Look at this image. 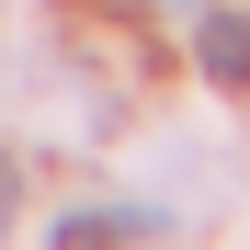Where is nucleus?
Here are the masks:
<instances>
[{
    "label": "nucleus",
    "instance_id": "4",
    "mask_svg": "<svg viewBox=\"0 0 250 250\" xmlns=\"http://www.w3.org/2000/svg\"><path fill=\"white\" fill-rule=\"evenodd\" d=\"M171 12H205V0H171Z\"/></svg>",
    "mask_w": 250,
    "mask_h": 250
},
{
    "label": "nucleus",
    "instance_id": "1",
    "mask_svg": "<svg viewBox=\"0 0 250 250\" xmlns=\"http://www.w3.org/2000/svg\"><path fill=\"white\" fill-rule=\"evenodd\" d=\"M193 57L205 80H250V12H193Z\"/></svg>",
    "mask_w": 250,
    "mask_h": 250
},
{
    "label": "nucleus",
    "instance_id": "2",
    "mask_svg": "<svg viewBox=\"0 0 250 250\" xmlns=\"http://www.w3.org/2000/svg\"><path fill=\"white\" fill-rule=\"evenodd\" d=\"M57 250H114V216H80V205H68V216H57Z\"/></svg>",
    "mask_w": 250,
    "mask_h": 250
},
{
    "label": "nucleus",
    "instance_id": "3",
    "mask_svg": "<svg viewBox=\"0 0 250 250\" xmlns=\"http://www.w3.org/2000/svg\"><path fill=\"white\" fill-rule=\"evenodd\" d=\"M12 205H23V171H12V148H0V228H12Z\"/></svg>",
    "mask_w": 250,
    "mask_h": 250
}]
</instances>
